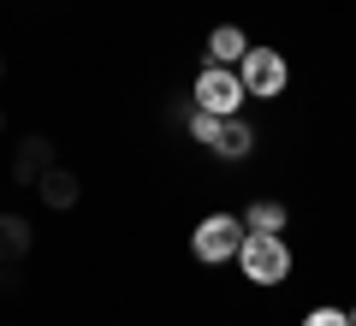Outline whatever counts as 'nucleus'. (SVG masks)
I'll return each mask as SVG.
<instances>
[{
	"instance_id": "nucleus-15",
	"label": "nucleus",
	"mask_w": 356,
	"mask_h": 326,
	"mask_svg": "<svg viewBox=\"0 0 356 326\" xmlns=\"http://www.w3.org/2000/svg\"><path fill=\"white\" fill-rule=\"evenodd\" d=\"M350 326H356V309H350Z\"/></svg>"
},
{
	"instance_id": "nucleus-12",
	"label": "nucleus",
	"mask_w": 356,
	"mask_h": 326,
	"mask_svg": "<svg viewBox=\"0 0 356 326\" xmlns=\"http://www.w3.org/2000/svg\"><path fill=\"white\" fill-rule=\"evenodd\" d=\"M0 83H6V54H0Z\"/></svg>"
},
{
	"instance_id": "nucleus-10",
	"label": "nucleus",
	"mask_w": 356,
	"mask_h": 326,
	"mask_svg": "<svg viewBox=\"0 0 356 326\" xmlns=\"http://www.w3.org/2000/svg\"><path fill=\"white\" fill-rule=\"evenodd\" d=\"M285 202H250V213H243V231H261V238H280L285 231Z\"/></svg>"
},
{
	"instance_id": "nucleus-6",
	"label": "nucleus",
	"mask_w": 356,
	"mask_h": 326,
	"mask_svg": "<svg viewBox=\"0 0 356 326\" xmlns=\"http://www.w3.org/2000/svg\"><path fill=\"white\" fill-rule=\"evenodd\" d=\"M48 166H54V142L36 131V137H24V142H18V154H13V184L36 190V178L48 172Z\"/></svg>"
},
{
	"instance_id": "nucleus-13",
	"label": "nucleus",
	"mask_w": 356,
	"mask_h": 326,
	"mask_svg": "<svg viewBox=\"0 0 356 326\" xmlns=\"http://www.w3.org/2000/svg\"><path fill=\"white\" fill-rule=\"evenodd\" d=\"M0 285H6V261H0Z\"/></svg>"
},
{
	"instance_id": "nucleus-8",
	"label": "nucleus",
	"mask_w": 356,
	"mask_h": 326,
	"mask_svg": "<svg viewBox=\"0 0 356 326\" xmlns=\"http://www.w3.org/2000/svg\"><path fill=\"white\" fill-rule=\"evenodd\" d=\"M30 243H36V231L24 213H0V261H24Z\"/></svg>"
},
{
	"instance_id": "nucleus-3",
	"label": "nucleus",
	"mask_w": 356,
	"mask_h": 326,
	"mask_svg": "<svg viewBox=\"0 0 356 326\" xmlns=\"http://www.w3.org/2000/svg\"><path fill=\"white\" fill-rule=\"evenodd\" d=\"M238 77H243V95L273 101V95H285V83H291V65H285L273 48H250L238 60Z\"/></svg>"
},
{
	"instance_id": "nucleus-7",
	"label": "nucleus",
	"mask_w": 356,
	"mask_h": 326,
	"mask_svg": "<svg viewBox=\"0 0 356 326\" xmlns=\"http://www.w3.org/2000/svg\"><path fill=\"white\" fill-rule=\"evenodd\" d=\"M77 190H83V184H77V172H65V166H48V172L36 178V196L48 202L54 213H65V208H77Z\"/></svg>"
},
{
	"instance_id": "nucleus-9",
	"label": "nucleus",
	"mask_w": 356,
	"mask_h": 326,
	"mask_svg": "<svg viewBox=\"0 0 356 326\" xmlns=\"http://www.w3.org/2000/svg\"><path fill=\"white\" fill-rule=\"evenodd\" d=\"M208 54H214V65H238L250 54V36L238 24H220V30H208Z\"/></svg>"
},
{
	"instance_id": "nucleus-2",
	"label": "nucleus",
	"mask_w": 356,
	"mask_h": 326,
	"mask_svg": "<svg viewBox=\"0 0 356 326\" xmlns=\"http://www.w3.org/2000/svg\"><path fill=\"white\" fill-rule=\"evenodd\" d=\"M238 267L250 285H280L285 273H291V250H285V238H261V231H250L238 250Z\"/></svg>"
},
{
	"instance_id": "nucleus-4",
	"label": "nucleus",
	"mask_w": 356,
	"mask_h": 326,
	"mask_svg": "<svg viewBox=\"0 0 356 326\" xmlns=\"http://www.w3.org/2000/svg\"><path fill=\"white\" fill-rule=\"evenodd\" d=\"M243 220L238 213H208L202 226H196V238H191V250H196V261H232V255L243 250Z\"/></svg>"
},
{
	"instance_id": "nucleus-5",
	"label": "nucleus",
	"mask_w": 356,
	"mask_h": 326,
	"mask_svg": "<svg viewBox=\"0 0 356 326\" xmlns=\"http://www.w3.org/2000/svg\"><path fill=\"white\" fill-rule=\"evenodd\" d=\"M243 101H250V95H243V77L232 72V65H208V72L196 77V107H202V113L226 119V113H238Z\"/></svg>"
},
{
	"instance_id": "nucleus-11",
	"label": "nucleus",
	"mask_w": 356,
	"mask_h": 326,
	"mask_svg": "<svg viewBox=\"0 0 356 326\" xmlns=\"http://www.w3.org/2000/svg\"><path fill=\"white\" fill-rule=\"evenodd\" d=\"M303 326H350V314H344V309H309Z\"/></svg>"
},
{
	"instance_id": "nucleus-1",
	"label": "nucleus",
	"mask_w": 356,
	"mask_h": 326,
	"mask_svg": "<svg viewBox=\"0 0 356 326\" xmlns=\"http://www.w3.org/2000/svg\"><path fill=\"white\" fill-rule=\"evenodd\" d=\"M191 137L208 142V154H220V161H243V154L255 149V131L243 125L238 113L220 119V113H202V107H196V113H191Z\"/></svg>"
},
{
	"instance_id": "nucleus-14",
	"label": "nucleus",
	"mask_w": 356,
	"mask_h": 326,
	"mask_svg": "<svg viewBox=\"0 0 356 326\" xmlns=\"http://www.w3.org/2000/svg\"><path fill=\"white\" fill-rule=\"evenodd\" d=\"M0 131H6V113H0Z\"/></svg>"
}]
</instances>
